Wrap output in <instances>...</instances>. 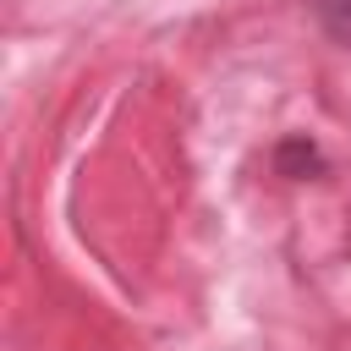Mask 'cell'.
I'll return each mask as SVG.
<instances>
[{"instance_id": "1", "label": "cell", "mask_w": 351, "mask_h": 351, "mask_svg": "<svg viewBox=\"0 0 351 351\" xmlns=\"http://www.w3.org/2000/svg\"><path fill=\"white\" fill-rule=\"evenodd\" d=\"M324 22H329V33H335V38H346V44H351V0H324Z\"/></svg>"}]
</instances>
